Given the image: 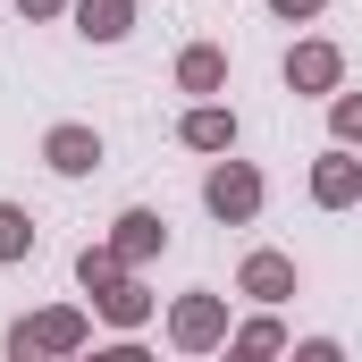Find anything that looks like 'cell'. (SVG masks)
I'll list each match as a JSON object with an SVG mask.
<instances>
[{
  "mask_svg": "<svg viewBox=\"0 0 362 362\" xmlns=\"http://www.w3.org/2000/svg\"><path fill=\"white\" fill-rule=\"evenodd\" d=\"M185 337H194V346H202V337H211V329H219V312H211V303H185V320H177Z\"/></svg>",
  "mask_w": 362,
  "mask_h": 362,
  "instance_id": "8",
  "label": "cell"
},
{
  "mask_svg": "<svg viewBox=\"0 0 362 362\" xmlns=\"http://www.w3.org/2000/svg\"><path fill=\"white\" fill-rule=\"evenodd\" d=\"M329 76H337L329 51H303V59H295V85H329Z\"/></svg>",
  "mask_w": 362,
  "mask_h": 362,
  "instance_id": "5",
  "label": "cell"
},
{
  "mask_svg": "<svg viewBox=\"0 0 362 362\" xmlns=\"http://www.w3.org/2000/svg\"><path fill=\"white\" fill-rule=\"evenodd\" d=\"M337 127H346V135H362V101H346V110H337Z\"/></svg>",
  "mask_w": 362,
  "mask_h": 362,
  "instance_id": "12",
  "label": "cell"
},
{
  "mask_svg": "<svg viewBox=\"0 0 362 362\" xmlns=\"http://www.w3.org/2000/svg\"><path fill=\"white\" fill-rule=\"evenodd\" d=\"M211 211H253V177L245 169H219L211 177Z\"/></svg>",
  "mask_w": 362,
  "mask_h": 362,
  "instance_id": "3",
  "label": "cell"
},
{
  "mask_svg": "<svg viewBox=\"0 0 362 362\" xmlns=\"http://www.w3.org/2000/svg\"><path fill=\"white\" fill-rule=\"evenodd\" d=\"M85 34H127V0H85Z\"/></svg>",
  "mask_w": 362,
  "mask_h": 362,
  "instance_id": "4",
  "label": "cell"
},
{
  "mask_svg": "<svg viewBox=\"0 0 362 362\" xmlns=\"http://www.w3.org/2000/svg\"><path fill=\"white\" fill-rule=\"evenodd\" d=\"M8 253H25V219H17V211L0 202V262H8Z\"/></svg>",
  "mask_w": 362,
  "mask_h": 362,
  "instance_id": "7",
  "label": "cell"
},
{
  "mask_svg": "<svg viewBox=\"0 0 362 362\" xmlns=\"http://www.w3.org/2000/svg\"><path fill=\"white\" fill-rule=\"evenodd\" d=\"M101 362H144V354H101Z\"/></svg>",
  "mask_w": 362,
  "mask_h": 362,
  "instance_id": "15",
  "label": "cell"
},
{
  "mask_svg": "<svg viewBox=\"0 0 362 362\" xmlns=\"http://www.w3.org/2000/svg\"><path fill=\"white\" fill-rule=\"evenodd\" d=\"M320 194H329V202H346V194H354V169H346V160H329V169H320Z\"/></svg>",
  "mask_w": 362,
  "mask_h": 362,
  "instance_id": "9",
  "label": "cell"
},
{
  "mask_svg": "<svg viewBox=\"0 0 362 362\" xmlns=\"http://www.w3.org/2000/svg\"><path fill=\"white\" fill-rule=\"evenodd\" d=\"M68 337H76V320H42V329H17V362L51 354V346H68Z\"/></svg>",
  "mask_w": 362,
  "mask_h": 362,
  "instance_id": "2",
  "label": "cell"
},
{
  "mask_svg": "<svg viewBox=\"0 0 362 362\" xmlns=\"http://www.w3.org/2000/svg\"><path fill=\"white\" fill-rule=\"evenodd\" d=\"M262 354H270V329H253V337L236 346V362H262Z\"/></svg>",
  "mask_w": 362,
  "mask_h": 362,
  "instance_id": "11",
  "label": "cell"
},
{
  "mask_svg": "<svg viewBox=\"0 0 362 362\" xmlns=\"http://www.w3.org/2000/svg\"><path fill=\"white\" fill-rule=\"evenodd\" d=\"M93 160H101V152H93L85 127H59V135H51V169H93Z\"/></svg>",
  "mask_w": 362,
  "mask_h": 362,
  "instance_id": "1",
  "label": "cell"
},
{
  "mask_svg": "<svg viewBox=\"0 0 362 362\" xmlns=\"http://www.w3.org/2000/svg\"><path fill=\"white\" fill-rule=\"evenodd\" d=\"M185 135H194V144H202V152H219V144H228V118H219V110H202V118H194V127H185Z\"/></svg>",
  "mask_w": 362,
  "mask_h": 362,
  "instance_id": "6",
  "label": "cell"
},
{
  "mask_svg": "<svg viewBox=\"0 0 362 362\" xmlns=\"http://www.w3.org/2000/svg\"><path fill=\"white\" fill-rule=\"evenodd\" d=\"M278 8H286V17H295V8H320V0H278Z\"/></svg>",
  "mask_w": 362,
  "mask_h": 362,
  "instance_id": "13",
  "label": "cell"
},
{
  "mask_svg": "<svg viewBox=\"0 0 362 362\" xmlns=\"http://www.w3.org/2000/svg\"><path fill=\"white\" fill-rule=\"evenodd\" d=\"M303 362H337V354H329V346H312V354H303Z\"/></svg>",
  "mask_w": 362,
  "mask_h": 362,
  "instance_id": "14",
  "label": "cell"
},
{
  "mask_svg": "<svg viewBox=\"0 0 362 362\" xmlns=\"http://www.w3.org/2000/svg\"><path fill=\"white\" fill-rule=\"evenodd\" d=\"M245 278H253L262 295H286V262H253V270H245Z\"/></svg>",
  "mask_w": 362,
  "mask_h": 362,
  "instance_id": "10",
  "label": "cell"
}]
</instances>
